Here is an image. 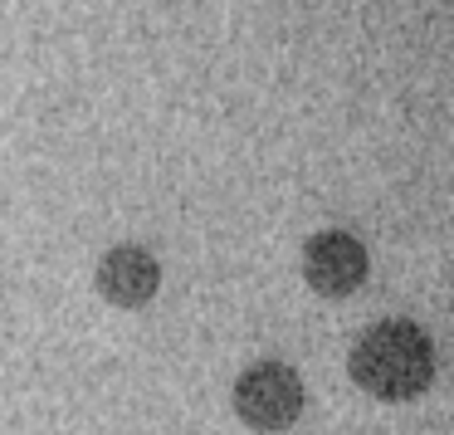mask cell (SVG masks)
Here are the masks:
<instances>
[{
	"label": "cell",
	"mask_w": 454,
	"mask_h": 435,
	"mask_svg": "<svg viewBox=\"0 0 454 435\" xmlns=\"http://www.w3.org/2000/svg\"><path fill=\"white\" fill-rule=\"evenodd\" d=\"M303 279L327 298L352 294L366 279V249L347 230H323V235H313L303 245Z\"/></svg>",
	"instance_id": "3"
},
{
	"label": "cell",
	"mask_w": 454,
	"mask_h": 435,
	"mask_svg": "<svg viewBox=\"0 0 454 435\" xmlns=\"http://www.w3.org/2000/svg\"><path fill=\"white\" fill-rule=\"evenodd\" d=\"M352 382L362 392L381 396V401H405L420 396L434 376V347L405 318H386V323L366 328L352 347Z\"/></svg>",
	"instance_id": "1"
},
{
	"label": "cell",
	"mask_w": 454,
	"mask_h": 435,
	"mask_svg": "<svg viewBox=\"0 0 454 435\" xmlns=\"http://www.w3.org/2000/svg\"><path fill=\"white\" fill-rule=\"evenodd\" d=\"M235 411L249 431H288L303 411V382L284 362H259L235 382Z\"/></svg>",
	"instance_id": "2"
},
{
	"label": "cell",
	"mask_w": 454,
	"mask_h": 435,
	"mask_svg": "<svg viewBox=\"0 0 454 435\" xmlns=\"http://www.w3.org/2000/svg\"><path fill=\"white\" fill-rule=\"evenodd\" d=\"M98 294L108 298L113 308H142L152 304V294L161 289V265L152 249L142 245H113L108 255L98 259V274H93Z\"/></svg>",
	"instance_id": "4"
}]
</instances>
